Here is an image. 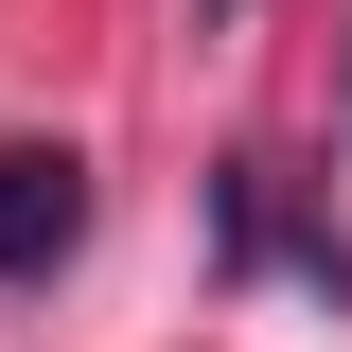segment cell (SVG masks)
<instances>
[{"label":"cell","mask_w":352,"mask_h":352,"mask_svg":"<svg viewBox=\"0 0 352 352\" xmlns=\"http://www.w3.org/2000/svg\"><path fill=\"white\" fill-rule=\"evenodd\" d=\"M88 247V159L71 141H0V282H53Z\"/></svg>","instance_id":"cell-1"}]
</instances>
